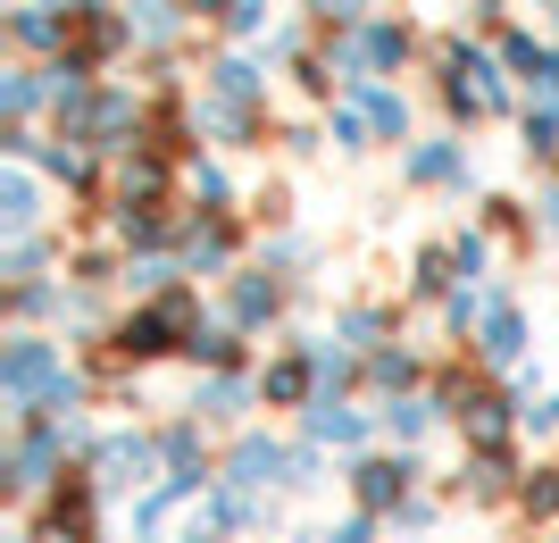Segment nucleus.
Masks as SVG:
<instances>
[{"label": "nucleus", "mask_w": 559, "mask_h": 543, "mask_svg": "<svg viewBox=\"0 0 559 543\" xmlns=\"http://www.w3.org/2000/svg\"><path fill=\"white\" fill-rule=\"evenodd\" d=\"M409 485H418L409 460H359V469H350V494H359L368 519H401V510H409Z\"/></svg>", "instance_id": "obj_1"}, {"label": "nucleus", "mask_w": 559, "mask_h": 543, "mask_svg": "<svg viewBox=\"0 0 559 543\" xmlns=\"http://www.w3.org/2000/svg\"><path fill=\"white\" fill-rule=\"evenodd\" d=\"M518 501H526L535 519H559V469H535L526 485H518Z\"/></svg>", "instance_id": "obj_3"}, {"label": "nucleus", "mask_w": 559, "mask_h": 543, "mask_svg": "<svg viewBox=\"0 0 559 543\" xmlns=\"http://www.w3.org/2000/svg\"><path fill=\"white\" fill-rule=\"evenodd\" d=\"M309 435H318V444H359V435H368V418H359V410H343V402H318V410H309Z\"/></svg>", "instance_id": "obj_2"}]
</instances>
